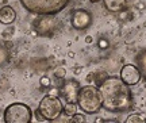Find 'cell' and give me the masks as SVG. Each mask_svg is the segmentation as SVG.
<instances>
[{"label":"cell","instance_id":"484cf974","mask_svg":"<svg viewBox=\"0 0 146 123\" xmlns=\"http://www.w3.org/2000/svg\"><path fill=\"white\" fill-rule=\"evenodd\" d=\"M80 70H81V68H76V69H74V73H80Z\"/></svg>","mask_w":146,"mask_h":123},{"label":"cell","instance_id":"4316f807","mask_svg":"<svg viewBox=\"0 0 146 123\" xmlns=\"http://www.w3.org/2000/svg\"><path fill=\"white\" fill-rule=\"evenodd\" d=\"M91 3H99V1H102V0H89Z\"/></svg>","mask_w":146,"mask_h":123},{"label":"cell","instance_id":"6da1fadb","mask_svg":"<svg viewBox=\"0 0 146 123\" xmlns=\"http://www.w3.org/2000/svg\"><path fill=\"white\" fill-rule=\"evenodd\" d=\"M103 107L110 112H125L133 108V93L120 77H106L99 84Z\"/></svg>","mask_w":146,"mask_h":123},{"label":"cell","instance_id":"ac0fdd59","mask_svg":"<svg viewBox=\"0 0 146 123\" xmlns=\"http://www.w3.org/2000/svg\"><path fill=\"white\" fill-rule=\"evenodd\" d=\"M39 85H41L42 88H50V85H52V80H50L47 76H42L41 78H39Z\"/></svg>","mask_w":146,"mask_h":123},{"label":"cell","instance_id":"603a6c76","mask_svg":"<svg viewBox=\"0 0 146 123\" xmlns=\"http://www.w3.org/2000/svg\"><path fill=\"white\" fill-rule=\"evenodd\" d=\"M3 46H4L7 50H11V49L14 47V45H12V42L11 41H7V42H4V45H3Z\"/></svg>","mask_w":146,"mask_h":123},{"label":"cell","instance_id":"d6986e66","mask_svg":"<svg viewBox=\"0 0 146 123\" xmlns=\"http://www.w3.org/2000/svg\"><path fill=\"white\" fill-rule=\"evenodd\" d=\"M98 47L102 49V50H106V49H108L110 47V41L107 38H100L99 41H98Z\"/></svg>","mask_w":146,"mask_h":123},{"label":"cell","instance_id":"3957f363","mask_svg":"<svg viewBox=\"0 0 146 123\" xmlns=\"http://www.w3.org/2000/svg\"><path fill=\"white\" fill-rule=\"evenodd\" d=\"M70 0H21L22 5L36 15H56L69 4Z\"/></svg>","mask_w":146,"mask_h":123},{"label":"cell","instance_id":"52a82bcc","mask_svg":"<svg viewBox=\"0 0 146 123\" xmlns=\"http://www.w3.org/2000/svg\"><path fill=\"white\" fill-rule=\"evenodd\" d=\"M141 78L142 74L139 72L138 66H135V65L127 64V65H123V68L120 69V80L129 87L138 84L141 81Z\"/></svg>","mask_w":146,"mask_h":123},{"label":"cell","instance_id":"7c38bea8","mask_svg":"<svg viewBox=\"0 0 146 123\" xmlns=\"http://www.w3.org/2000/svg\"><path fill=\"white\" fill-rule=\"evenodd\" d=\"M137 65H138V69L141 72L142 77L146 80V49H143L142 51L138 53V56L135 57Z\"/></svg>","mask_w":146,"mask_h":123},{"label":"cell","instance_id":"4fadbf2b","mask_svg":"<svg viewBox=\"0 0 146 123\" xmlns=\"http://www.w3.org/2000/svg\"><path fill=\"white\" fill-rule=\"evenodd\" d=\"M146 122V116L142 114H131L127 116L126 123H145Z\"/></svg>","mask_w":146,"mask_h":123},{"label":"cell","instance_id":"2e32d148","mask_svg":"<svg viewBox=\"0 0 146 123\" xmlns=\"http://www.w3.org/2000/svg\"><path fill=\"white\" fill-rule=\"evenodd\" d=\"M65 76H66V69H65V68L58 66V68L54 69V77H56V78H58V80H64Z\"/></svg>","mask_w":146,"mask_h":123},{"label":"cell","instance_id":"5bb4252c","mask_svg":"<svg viewBox=\"0 0 146 123\" xmlns=\"http://www.w3.org/2000/svg\"><path fill=\"white\" fill-rule=\"evenodd\" d=\"M76 110H77L76 102H68L64 106V112H65V115H68V116H72L73 114H76Z\"/></svg>","mask_w":146,"mask_h":123},{"label":"cell","instance_id":"7a4b0ae2","mask_svg":"<svg viewBox=\"0 0 146 123\" xmlns=\"http://www.w3.org/2000/svg\"><path fill=\"white\" fill-rule=\"evenodd\" d=\"M76 102H77L78 108L83 110L85 114H89V115L96 114L103 107V100H102L99 88L95 87V85H91V84L78 88Z\"/></svg>","mask_w":146,"mask_h":123},{"label":"cell","instance_id":"5b68a950","mask_svg":"<svg viewBox=\"0 0 146 123\" xmlns=\"http://www.w3.org/2000/svg\"><path fill=\"white\" fill-rule=\"evenodd\" d=\"M31 119V108L23 103H12L4 110L5 123H30Z\"/></svg>","mask_w":146,"mask_h":123},{"label":"cell","instance_id":"8992f818","mask_svg":"<svg viewBox=\"0 0 146 123\" xmlns=\"http://www.w3.org/2000/svg\"><path fill=\"white\" fill-rule=\"evenodd\" d=\"M92 23V14L88 10H74L70 15V25L76 30H85Z\"/></svg>","mask_w":146,"mask_h":123},{"label":"cell","instance_id":"7402d4cb","mask_svg":"<svg viewBox=\"0 0 146 123\" xmlns=\"http://www.w3.org/2000/svg\"><path fill=\"white\" fill-rule=\"evenodd\" d=\"M135 8L138 11H143L146 8V4L143 3V1H138V3H135Z\"/></svg>","mask_w":146,"mask_h":123},{"label":"cell","instance_id":"8fae6325","mask_svg":"<svg viewBox=\"0 0 146 123\" xmlns=\"http://www.w3.org/2000/svg\"><path fill=\"white\" fill-rule=\"evenodd\" d=\"M127 1L129 0H103L104 8L110 12H119V11L125 10Z\"/></svg>","mask_w":146,"mask_h":123},{"label":"cell","instance_id":"ffe728a7","mask_svg":"<svg viewBox=\"0 0 146 123\" xmlns=\"http://www.w3.org/2000/svg\"><path fill=\"white\" fill-rule=\"evenodd\" d=\"M72 122L73 123H84L85 122V116L81 114H73L72 115Z\"/></svg>","mask_w":146,"mask_h":123},{"label":"cell","instance_id":"30bf717a","mask_svg":"<svg viewBox=\"0 0 146 123\" xmlns=\"http://www.w3.org/2000/svg\"><path fill=\"white\" fill-rule=\"evenodd\" d=\"M16 19V12L11 5H3L0 8V23L5 26L12 25Z\"/></svg>","mask_w":146,"mask_h":123},{"label":"cell","instance_id":"ba28073f","mask_svg":"<svg viewBox=\"0 0 146 123\" xmlns=\"http://www.w3.org/2000/svg\"><path fill=\"white\" fill-rule=\"evenodd\" d=\"M54 25H56V22L53 21L52 15H41L33 22L35 31L39 33L41 35H50L54 29Z\"/></svg>","mask_w":146,"mask_h":123},{"label":"cell","instance_id":"cb8c5ba5","mask_svg":"<svg viewBox=\"0 0 146 123\" xmlns=\"http://www.w3.org/2000/svg\"><path fill=\"white\" fill-rule=\"evenodd\" d=\"M49 95H53V96H58V91L56 89V88H52V89H50V92H49Z\"/></svg>","mask_w":146,"mask_h":123},{"label":"cell","instance_id":"9c48e42d","mask_svg":"<svg viewBox=\"0 0 146 123\" xmlns=\"http://www.w3.org/2000/svg\"><path fill=\"white\" fill-rule=\"evenodd\" d=\"M78 82L74 80H69L61 87V92L65 95V98L68 102H76L77 98V92H78Z\"/></svg>","mask_w":146,"mask_h":123},{"label":"cell","instance_id":"e0dca14e","mask_svg":"<svg viewBox=\"0 0 146 123\" xmlns=\"http://www.w3.org/2000/svg\"><path fill=\"white\" fill-rule=\"evenodd\" d=\"M118 18H119V21H122V22H125V21H127V19H133V15H131L129 11L126 10H122V11H119V14H118Z\"/></svg>","mask_w":146,"mask_h":123},{"label":"cell","instance_id":"d4e9b609","mask_svg":"<svg viewBox=\"0 0 146 123\" xmlns=\"http://www.w3.org/2000/svg\"><path fill=\"white\" fill-rule=\"evenodd\" d=\"M92 41H94V39H92V37H91V35L85 37V43H92Z\"/></svg>","mask_w":146,"mask_h":123},{"label":"cell","instance_id":"277c9868","mask_svg":"<svg viewBox=\"0 0 146 123\" xmlns=\"http://www.w3.org/2000/svg\"><path fill=\"white\" fill-rule=\"evenodd\" d=\"M64 111V104L61 99L58 96L53 95H46L45 98H42L39 106H38V114L41 115L43 120L54 122L57 120Z\"/></svg>","mask_w":146,"mask_h":123},{"label":"cell","instance_id":"44dd1931","mask_svg":"<svg viewBox=\"0 0 146 123\" xmlns=\"http://www.w3.org/2000/svg\"><path fill=\"white\" fill-rule=\"evenodd\" d=\"M12 34H14V27H7L4 31H3V37H4V39H7V38H10V37H12Z\"/></svg>","mask_w":146,"mask_h":123},{"label":"cell","instance_id":"9a60e30c","mask_svg":"<svg viewBox=\"0 0 146 123\" xmlns=\"http://www.w3.org/2000/svg\"><path fill=\"white\" fill-rule=\"evenodd\" d=\"M10 60V53L4 46H0V65H4Z\"/></svg>","mask_w":146,"mask_h":123}]
</instances>
